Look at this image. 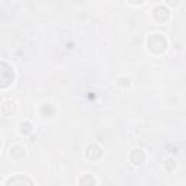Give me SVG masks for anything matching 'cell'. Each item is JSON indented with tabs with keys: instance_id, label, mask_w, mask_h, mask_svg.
Here are the masks:
<instances>
[{
	"instance_id": "obj_1",
	"label": "cell",
	"mask_w": 186,
	"mask_h": 186,
	"mask_svg": "<svg viewBox=\"0 0 186 186\" xmlns=\"http://www.w3.org/2000/svg\"><path fill=\"white\" fill-rule=\"evenodd\" d=\"M25 182L32 183L29 179H9V180L6 182V185H16V183H25Z\"/></svg>"
}]
</instances>
